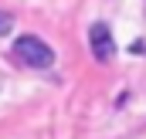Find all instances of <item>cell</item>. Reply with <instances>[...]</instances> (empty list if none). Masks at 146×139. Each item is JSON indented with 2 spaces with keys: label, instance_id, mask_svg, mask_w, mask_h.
I'll return each instance as SVG.
<instances>
[{
  "label": "cell",
  "instance_id": "6da1fadb",
  "mask_svg": "<svg viewBox=\"0 0 146 139\" xmlns=\"http://www.w3.org/2000/svg\"><path fill=\"white\" fill-rule=\"evenodd\" d=\"M10 54H14V61H17V65L34 68V71L51 68V65H54V51H51V44H44V41H41V37H34V34L17 37Z\"/></svg>",
  "mask_w": 146,
  "mask_h": 139
},
{
  "label": "cell",
  "instance_id": "7a4b0ae2",
  "mask_svg": "<svg viewBox=\"0 0 146 139\" xmlns=\"http://www.w3.org/2000/svg\"><path fill=\"white\" fill-rule=\"evenodd\" d=\"M88 48H92V54L106 65L112 61V54H115V41H112V31L106 24H92V31H88Z\"/></svg>",
  "mask_w": 146,
  "mask_h": 139
},
{
  "label": "cell",
  "instance_id": "3957f363",
  "mask_svg": "<svg viewBox=\"0 0 146 139\" xmlns=\"http://www.w3.org/2000/svg\"><path fill=\"white\" fill-rule=\"evenodd\" d=\"M10 27H14V14H10V10H0V37L7 34Z\"/></svg>",
  "mask_w": 146,
  "mask_h": 139
}]
</instances>
